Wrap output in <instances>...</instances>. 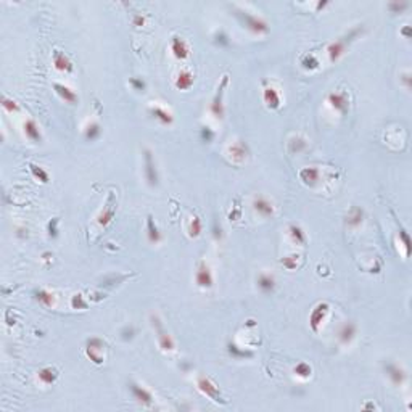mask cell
<instances>
[{
	"instance_id": "1",
	"label": "cell",
	"mask_w": 412,
	"mask_h": 412,
	"mask_svg": "<svg viewBox=\"0 0 412 412\" xmlns=\"http://www.w3.org/2000/svg\"><path fill=\"white\" fill-rule=\"evenodd\" d=\"M364 29L361 26H357V28H353L349 33H346L345 36H341L340 39H337L335 42H332L329 47H327V53H329V58H330V62L335 63V62H338V60L345 55L348 47H349V44L351 42H354L357 37H359L362 34Z\"/></svg>"
},
{
	"instance_id": "2",
	"label": "cell",
	"mask_w": 412,
	"mask_h": 412,
	"mask_svg": "<svg viewBox=\"0 0 412 412\" xmlns=\"http://www.w3.org/2000/svg\"><path fill=\"white\" fill-rule=\"evenodd\" d=\"M234 15L237 17V20L242 23L243 28H247L250 33L253 34H268L269 33V25L266 23V20H263L261 17H258V15H253L243 9H239V7H234Z\"/></svg>"
},
{
	"instance_id": "3",
	"label": "cell",
	"mask_w": 412,
	"mask_h": 412,
	"mask_svg": "<svg viewBox=\"0 0 412 412\" xmlns=\"http://www.w3.org/2000/svg\"><path fill=\"white\" fill-rule=\"evenodd\" d=\"M151 325H153V329H155L159 348H161L164 353H171V351H174L175 349V343H174L172 337L169 335V332H167L164 327H163L161 320H159L156 316H151Z\"/></svg>"
},
{
	"instance_id": "4",
	"label": "cell",
	"mask_w": 412,
	"mask_h": 412,
	"mask_svg": "<svg viewBox=\"0 0 412 412\" xmlns=\"http://www.w3.org/2000/svg\"><path fill=\"white\" fill-rule=\"evenodd\" d=\"M105 341L98 337H92L86 341V356L92 361L95 365H102L105 362Z\"/></svg>"
},
{
	"instance_id": "5",
	"label": "cell",
	"mask_w": 412,
	"mask_h": 412,
	"mask_svg": "<svg viewBox=\"0 0 412 412\" xmlns=\"http://www.w3.org/2000/svg\"><path fill=\"white\" fill-rule=\"evenodd\" d=\"M329 303H317L314 309L311 311V314H309V327H311V330L314 332V333H319L320 329H322V325L325 322V319H327V314H329Z\"/></svg>"
},
{
	"instance_id": "6",
	"label": "cell",
	"mask_w": 412,
	"mask_h": 412,
	"mask_svg": "<svg viewBox=\"0 0 412 412\" xmlns=\"http://www.w3.org/2000/svg\"><path fill=\"white\" fill-rule=\"evenodd\" d=\"M196 388L200 390L201 394H204L206 398L213 399L215 402H224L223 394L219 391V386L208 377H198L196 380Z\"/></svg>"
},
{
	"instance_id": "7",
	"label": "cell",
	"mask_w": 412,
	"mask_h": 412,
	"mask_svg": "<svg viewBox=\"0 0 412 412\" xmlns=\"http://www.w3.org/2000/svg\"><path fill=\"white\" fill-rule=\"evenodd\" d=\"M143 166H145V179H147V184L150 187H156L159 182V174H158V167H156V161L153 158V153L150 150L143 151Z\"/></svg>"
},
{
	"instance_id": "8",
	"label": "cell",
	"mask_w": 412,
	"mask_h": 412,
	"mask_svg": "<svg viewBox=\"0 0 412 412\" xmlns=\"http://www.w3.org/2000/svg\"><path fill=\"white\" fill-rule=\"evenodd\" d=\"M229 82V78L224 76L223 78V82H221V86L218 87V92L216 95L213 97V102H211V106H210V111L213 113V116L216 119H223L224 118V89Z\"/></svg>"
},
{
	"instance_id": "9",
	"label": "cell",
	"mask_w": 412,
	"mask_h": 412,
	"mask_svg": "<svg viewBox=\"0 0 412 412\" xmlns=\"http://www.w3.org/2000/svg\"><path fill=\"white\" fill-rule=\"evenodd\" d=\"M327 102H329V105L335 111H338L343 116L349 111V97L346 92H341V90L330 92L329 97H327Z\"/></svg>"
},
{
	"instance_id": "10",
	"label": "cell",
	"mask_w": 412,
	"mask_h": 412,
	"mask_svg": "<svg viewBox=\"0 0 412 412\" xmlns=\"http://www.w3.org/2000/svg\"><path fill=\"white\" fill-rule=\"evenodd\" d=\"M385 373L386 377L390 378V381L394 386H402L404 381L407 378V373L404 370L401 365L394 364V362H386L385 364Z\"/></svg>"
},
{
	"instance_id": "11",
	"label": "cell",
	"mask_w": 412,
	"mask_h": 412,
	"mask_svg": "<svg viewBox=\"0 0 412 412\" xmlns=\"http://www.w3.org/2000/svg\"><path fill=\"white\" fill-rule=\"evenodd\" d=\"M129 390H131L132 398L139 404H142V406H151V404H153V394H151L150 390H147L145 386L135 383V381H131Z\"/></svg>"
},
{
	"instance_id": "12",
	"label": "cell",
	"mask_w": 412,
	"mask_h": 412,
	"mask_svg": "<svg viewBox=\"0 0 412 412\" xmlns=\"http://www.w3.org/2000/svg\"><path fill=\"white\" fill-rule=\"evenodd\" d=\"M195 282L200 288H211L213 284H215V277H213V272L210 269V266L206 264L204 261L200 263L198 269L195 272Z\"/></svg>"
},
{
	"instance_id": "13",
	"label": "cell",
	"mask_w": 412,
	"mask_h": 412,
	"mask_svg": "<svg viewBox=\"0 0 412 412\" xmlns=\"http://www.w3.org/2000/svg\"><path fill=\"white\" fill-rule=\"evenodd\" d=\"M114 213H116V201H114V198L110 196L108 198V201L105 203L103 206V210L98 213V216H97V223L100 227H106L108 226L113 218H114Z\"/></svg>"
},
{
	"instance_id": "14",
	"label": "cell",
	"mask_w": 412,
	"mask_h": 412,
	"mask_svg": "<svg viewBox=\"0 0 412 412\" xmlns=\"http://www.w3.org/2000/svg\"><path fill=\"white\" fill-rule=\"evenodd\" d=\"M253 210L256 211V215L258 216H261V218H272L274 216V204L271 200H268L266 196H256L255 200H253Z\"/></svg>"
},
{
	"instance_id": "15",
	"label": "cell",
	"mask_w": 412,
	"mask_h": 412,
	"mask_svg": "<svg viewBox=\"0 0 412 412\" xmlns=\"http://www.w3.org/2000/svg\"><path fill=\"white\" fill-rule=\"evenodd\" d=\"M148 113L153 116L158 123H161L163 126H171L174 124V114L164 108V106H159V105H151L148 108Z\"/></svg>"
},
{
	"instance_id": "16",
	"label": "cell",
	"mask_w": 412,
	"mask_h": 412,
	"mask_svg": "<svg viewBox=\"0 0 412 412\" xmlns=\"http://www.w3.org/2000/svg\"><path fill=\"white\" fill-rule=\"evenodd\" d=\"M53 89H55L57 95H58L60 98H62V100H65V103L74 105V103H78V102H79V97H78V94H76L71 87L65 86V84L55 82V84H53Z\"/></svg>"
},
{
	"instance_id": "17",
	"label": "cell",
	"mask_w": 412,
	"mask_h": 412,
	"mask_svg": "<svg viewBox=\"0 0 412 412\" xmlns=\"http://www.w3.org/2000/svg\"><path fill=\"white\" fill-rule=\"evenodd\" d=\"M171 50H172V55L177 58V60H185L190 55V49H188L187 42L182 39V37H179V36H174L172 37Z\"/></svg>"
},
{
	"instance_id": "18",
	"label": "cell",
	"mask_w": 412,
	"mask_h": 412,
	"mask_svg": "<svg viewBox=\"0 0 412 412\" xmlns=\"http://www.w3.org/2000/svg\"><path fill=\"white\" fill-rule=\"evenodd\" d=\"M53 66H55V70L60 71V73H70V71H73L71 60L68 58L62 50H55V52H53Z\"/></svg>"
},
{
	"instance_id": "19",
	"label": "cell",
	"mask_w": 412,
	"mask_h": 412,
	"mask_svg": "<svg viewBox=\"0 0 412 412\" xmlns=\"http://www.w3.org/2000/svg\"><path fill=\"white\" fill-rule=\"evenodd\" d=\"M356 337V324L354 322H345L341 327H340V330H338V341L341 343V345H349L351 341L354 340Z\"/></svg>"
},
{
	"instance_id": "20",
	"label": "cell",
	"mask_w": 412,
	"mask_h": 412,
	"mask_svg": "<svg viewBox=\"0 0 412 412\" xmlns=\"http://www.w3.org/2000/svg\"><path fill=\"white\" fill-rule=\"evenodd\" d=\"M298 175H300V180L303 182V184L311 185V187L316 185L317 182L320 180V171L317 169V167H314V166L303 167Z\"/></svg>"
},
{
	"instance_id": "21",
	"label": "cell",
	"mask_w": 412,
	"mask_h": 412,
	"mask_svg": "<svg viewBox=\"0 0 412 412\" xmlns=\"http://www.w3.org/2000/svg\"><path fill=\"white\" fill-rule=\"evenodd\" d=\"M248 147L243 142H234L232 145H229V155L232 156L234 161H237V163H242V161H245L247 156H248Z\"/></svg>"
},
{
	"instance_id": "22",
	"label": "cell",
	"mask_w": 412,
	"mask_h": 412,
	"mask_svg": "<svg viewBox=\"0 0 412 412\" xmlns=\"http://www.w3.org/2000/svg\"><path fill=\"white\" fill-rule=\"evenodd\" d=\"M263 100L264 103L268 105V108L271 110H277L280 106V94L277 89H274L272 86L264 87L263 90Z\"/></svg>"
},
{
	"instance_id": "23",
	"label": "cell",
	"mask_w": 412,
	"mask_h": 412,
	"mask_svg": "<svg viewBox=\"0 0 412 412\" xmlns=\"http://www.w3.org/2000/svg\"><path fill=\"white\" fill-rule=\"evenodd\" d=\"M23 129H25V135L28 137L31 142H41L42 140V134H41V129L37 126V123L34 119H26L25 124H23Z\"/></svg>"
},
{
	"instance_id": "24",
	"label": "cell",
	"mask_w": 412,
	"mask_h": 412,
	"mask_svg": "<svg viewBox=\"0 0 412 412\" xmlns=\"http://www.w3.org/2000/svg\"><path fill=\"white\" fill-rule=\"evenodd\" d=\"M58 370L52 365H47V367H42L39 372H37V378L42 385H53L58 378Z\"/></svg>"
},
{
	"instance_id": "25",
	"label": "cell",
	"mask_w": 412,
	"mask_h": 412,
	"mask_svg": "<svg viewBox=\"0 0 412 412\" xmlns=\"http://www.w3.org/2000/svg\"><path fill=\"white\" fill-rule=\"evenodd\" d=\"M193 81H195V76L190 71L184 70V71H180L177 74V78H175V81H174V86H175V89H179V90H188L190 87L193 86Z\"/></svg>"
},
{
	"instance_id": "26",
	"label": "cell",
	"mask_w": 412,
	"mask_h": 412,
	"mask_svg": "<svg viewBox=\"0 0 412 412\" xmlns=\"http://www.w3.org/2000/svg\"><path fill=\"white\" fill-rule=\"evenodd\" d=\"M147 239L150 243H153V245H158V243L163 240L161 231H159V227L155 224V221L151 216L147 218Z\"/></svg>"
},
{
	"instance_id": "27",
	"label": "cell",
	"mask_w": 412,
	"mask_h": 412,
	"mask_svg": "<svg viewBox=\"0 0 412 412\" xmlns=\"http://www.w3.org/2000/svg\"><path fill=\"white\" fill-rule=\"evenodd\" d=\"M34 298L45 308H53V304H55V295L50 293L49 290H45V288L34 290Z\"/></svg>"
},
{
	"instance_id": "28",
	"label": "cell",
	"mask_w": 412,
	"mask_h": 412,
	"mask_svg": "<svg viewBox=\"0 0 412 412\" xmlns=\"http://www.w3.org/2000/svg\"><path fill=\"white\" fill-rule=\"evenodd\" d=\"M258 287L263 293L269 295L276 290V279H274V276H271V274H261V276L258 277Z\"/></svg>"
},
{
	"instance_id": "29",
	"label": "cell",
	"mask_w": 412,
	"mask_h": 412,
	"mask_svg": "<svg viewBox=\"0 0 412 412\" xmlns=\"http://www.w3.org/2000/svg\"><path fill=\"white\" fill-rule=\"evenodd\" d=\"M362 221H364V211L361 208H357V206H354V208H351L349 213H348V216H346V226L349 229H356V227H359L362 224Z\"/></svg>"
},
{
	"instance_id": "30",
	"label": "cell",
	"mask_w": 412,
	"mask_h": 412,
	"mask_svg": "<svg viewBox=\"0 0 412 412\" xmlns=\"http://www.w3.org/2000/svg\"><path fill=\"white\" fill-rule=\"evenodd\" d=\"M288 234H290V239H292V242L295 243V245H304L306 243V234H304V231L300 227V226H296V224H290L288 226Z\"/></svg>"
},
{
	"instance_id": "31",
	"label": "cell",
	"mask_w": 412,
	"mask_h": 412,
	"mask_svg": "<svg viewBox=\"0 0 412 412\" xmlns=\"http://www.w3.org/2000/svg\"><path fill=\"white\" fill-rule=\"evenodd\" d=\"M100 135H102V127L98 123H95V121H92V123L87 124V127L84 129V139L87 142H94Z\"/></svg>"
},
{
	"instance_id": "32",
	"label": "cell",
	"mask_w": 412,
	"mask_h": 412,
	"mask_svg": "<svg viewBox=\"0 0 412 412\" xmlns=\"http://www.w3.org/2000/svg\"><path fill=\"white\" fill-rule=\"evenodd\" d=\"M227 351L234 359H248V357H253V353L251 351H247L240 346H237L235 343H229L227 345Z\"/></svg>"
},
{
	"instance_id": "33",
	"label": "cell",
	"mask_w": 412,
	"mask_h": 412,
	"mask_svg": "<svg viewBox=\"0 0 412 412\" xmlns=\"http://www.w3.org/2000/svg\"><path fill=\"white\" fill-rule=\"evenodd\" d=\"M308 148V142L303 137H292L288 140V150L290 153H303Z\"/></svg>"
},
{
	"instance_id": "34",
	"label": "cell",
	"mask_w": 412,
	"mask_h": 412,
	"mask_svg": "<svg viewBox=\"0 0 412 412\" xmlns=\"http://www.w3.org/2000/svg\"><path fill=\"white\" fill-rule=\"evenodd\" d=\"M29 171H31V174H33V177L36 179V180H39V182H42V184H47L49 182V172L44 169L42 166H37V164H34V163H29Z\"/></svg>"
},
{
	"instance_id": "35",
	"label": "cell",
	"mask_w": 412,
	"mask_h": 412,
	"mask_svg": "<svg viewBox=\"0 0 412 412\" xmlns=\"http://www.w3.org/2000/svg\"><path fill=\"white\" fill-rule=\"evenodd\" d=\"M201 231H203V223H201V219L198 218V216H193L192 221H190V224H188V237H190V239L200 237V235H201Z\"/></svg>"
},
{
	"instance_id": "36",
	"label": "cell",
	"mask_w": 412,
	"mask_h": 412,
	"mask_svg": "<svg viewBox=\"0 0 412 412\" xmlns=\"http://www.w3.org/2000/svg\"><path fill=\"white\" fill-rule=\"evenodd\" d=\"M300 259H301L300 255L293 253V255H290V256H285L280 263H282V266H284L285 269H288V271H295L296 268H298Z\"/></svg>"
},
{
	"instance_id": "37",
	"label": "cell",
	"mask_w": 412,
	"mask_h": 412,
	"mask_svg": "<svg viewBox=\"0 0 412 412\" xmlns=\"http://www.w3.org/2000/svg\"><path fill=\"white\" fill-rule=\"evenodd\" d=\"M293 372L296 373V377H300V378H309L312 373V367L308 362H298L295 365Z\"/></svg>"
},
{
	"instance_id": "38",
	"label": "cell",
	"mask_w": 412,
	"mask_h": 412,
	"mask_svg": "<svg viewBox=\"0 0 412 412\" xmlns=\"http://www.w3.org/2000/svg\"><path fill=\"white\" fill-rule=\"evenodd\" d=\"M2 108L7 113H18L20 111V105L13 100V98L9 97H2Z\"/></svg>"
},
{
	"instance_id": "39",
	"label": "cell",
	"mask_w": 412,
	"mask_h": 412,
	"mask_svg": "<svg viewBox=\"0 0 412 412\" xmlns=\"http://www.w3.org/2000/svg\"><path fill=\"white\" fill-rule=\"evenodd\" d=\"M71 308L73 309H87L89 304L86 300H84V296L81 293H76L71 296Z\"/></svg>"
},
{
	"instance_id": "40",
	"label": "cell",
	"mask_w": 412,
	"mask_h": 412,
	"mask_svg": "<svg viewBox=\"0 0 412 412\" xmlns=\"http://www.w3.org/2000/svg\"><path fill=\"white\" fill-rule=\"evenodd\" d=\"M301 65L304 70H316V68H319V60L314 57V55H304L303 60H301Z\"/></svg>"
},
{
	"instance_id": "41",
	"label": "cell",
	"mask_w": 412,
	"mask_h": 412,
	"mask_svg": "<svg viewBox=\"0 0 412 412\" xmlns=\"http://www.w3.org/2000/svg\"><path fill=\"white\" fill-rule=\"evenodd\" d=\"M213 39H215V44L219 45V47H227L229 45V36L223 31V29L216 31L215 36H213Z\"/></svg>"
},
{
	"instance_id": "42",
	"label": "cell",
	"mask_w": 412,
	"mask_h": 412,
	"mask_svg": "<svg viewBox=\"0 0 412 412\" xmlns=\"http://www.w3.org/2000/svg\"><path fill=\"white\" fill-rule=\"evenodd\" d=\"M119 335H121V340H123V341L132 340L134 335H135V327L134 325H126V327H123V329H121Z\"/></svg>"
},
{
	"instance_id": "43",
	"label": "cell",
	"mask_w": 412,
	"mask_h": 412,
	"mask_svg": "<svg viewBox=\"0 0 412 412\" xmlns=\"http://www.w3.org/2000/svg\"><path fill=\"white\" fill-rule=\"evenodd\" d=\"M409 7L407 2H390L388 4V9H390L391 13H402Z\"/></svg>"
},
{
	"instance_id": "44",
	"label": "cell",
	"mask_w": 412,
	"mask_h": 412,
	"mask_svg": "<svg viewBox=\"0 0 412 412\" xmlns=\"http://www.w3.org/2000/svg\"><path fill=\"white\" fill-rule=\"evenodd\" d=\"M58 223H60L58 218H53L47 226V232H49V235L52 239H55L58 235Z\"/></svg>"
},
{
	"instance_id": "45",
	"label": "cell",
	"mask_w": 412,
	"mask_h": 412,
	"mask_svg": "<svg viewBox=\"0 0 412 412\" xmlns=\"http://www.w3.org/2000/svg\"><path fill=\"white\" fill-rule=\"evenodd\" d=\"M399 239L402 242L404 248H406V256H409L410 255V239H409V235H407L406 231H404V229H401L399 231Z\"/></svg>"
},
{
	"instance_id": "46",
	"label": "cell",
	"mask_w": 412,
	"mask_h": 412,
	"mask_svg": "<svg viewBox=\"0 0 412 412\" xmlns=\"http://www.w3.org/2000/svg\"><path fill=\"white\" fill-rule=\"evenodd\" d=\"M200 137H201L203 142L210 143V142H213V139H215V132H213L210 127H201L200 129Z\"/></svg>"
},
{
	"instance_id": "47",
	"label": "cell",
	"mask_w": 412,
	"mask_h": 412,
	"mask_svg": "<svg viewBox=\"0 0 412 412\" xmlns=\"http://www.w3.org/2000/svg\"><path fill=\"white\" fill-rule=\"evenodd\" d=\"M145 21H147V18H145L142 13H134V15H132V25H134L135 28H142V26H145Z\"/></svg>"
},
{
	"instance_id": "48",
	"label": "cell",
	"mask_w": 412,
	"mask_h": 412,
	"mask_svg": "<svg viewBox=\"0 0 412 412\" xmlns=\"http://www.w3.org/2000/svg\"><path fill=\"white\" fill-rule=\"evenodd\" d=\"M131 86H132L135 90H139V92H143L145 87H147V84H145V81L140 79V78H132V79H131Z\"/></svg>"
},
{
	"instance_id": "49",
	"label": "cell",
	"mask_w": 412,
	"mask_h": 412,
	"mask_svg": "<svg viewBox=\"0 0 412 412\" xmlns=\"http://www.w3.org/2000/svg\"><path fill=\"white\" fill-rule=\"evenodd\" d=\"M401 81L406 84V89L407 90H410V74L409 73H404L402 74V78H401Z\"/></svg>"
},
{
	"instance_id": "50",
	"label": "cell",
	"mask_w": 412,
	"mask_h": 412,
	"mask_svg": "<svg viewBox=\"0 0 412 412\" xmlns=\"http://www.w3.org/2000/svg\"><path fill=\"white\" fill-rule=\"evenodd\" d=\"M401 34H404V36H406L407 39H409V37H410V28H409V26H406V28H404L402 31H401Z\"/></svg>"
},
{
	"instance_id": "51",
	"label": "cell",
	"mask_w": 412,
	"mask_h": 412,
	"mask_svg": "<svg viewBox=\"0 0 412 412\" xmlns=\"http://www.w3.org/2000/svg\"><path fill=\"white\" fill-rule=\"evenodd\" d=\"M325 5H329V2H319L317 4V10H320V9H324Z\"/></svg>"
}]
</instances>
